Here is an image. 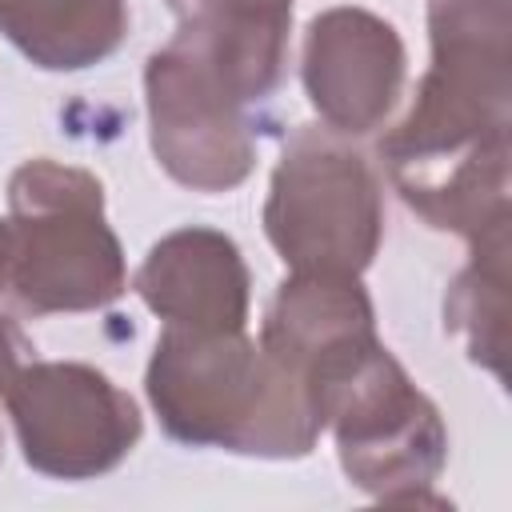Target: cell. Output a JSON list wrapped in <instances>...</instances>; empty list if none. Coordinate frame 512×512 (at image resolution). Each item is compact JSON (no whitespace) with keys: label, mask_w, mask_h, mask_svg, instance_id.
<instances>
[{"label":"cell","mask_w":512,"mask_h":512,"mask_svg":"<svg viewBox=\"0 0 512 512\" xmlns=\"http://www.w3.org/2000/svg\"><path fill=\"white\" fill-rule=\"evenodd\" d=\"M144 392L160 428L188 448L300 460L324 432L300 376L272 360L244 328L164 324L144 368Z\"/></svg>","instance_id":"1"},{"label":"cell","mask_w":512,"mask_h":512,"mask_svg":"<svg viewBox=\"0 0 512 512\" xmlns=\"http://www.w3.org/2000/svg\"><path fill=\"white\" fill-rule=\"evenodd\" d=\"M320 428L336 436V456L352 488L384 504H436L428 488L448 464V428L440 408L412 384L404 364L360 332L328 348L304 372Z\"/></svg>","instance_id":"2"},{"label":"cell","mask_w":512,"mask_h":512,"mask_svg":"<svg viewBox=\"0 0 512 512\" xmlns=\"http://www.w3.org/2000/svg\"><path fill=\"white\" fill-rule=\"evenodd\" d=\"M128 292L120 236L104 216V184L60 160H28L8 176V268L0 308L20 316L96 312Z\"/></svg>","instance_id":"3"},{"label":"cell","mask_w":512,"mask_h":512,"mask_svg":"<svg viewBox=\"0 0 512 512\" xmlns=\"http://www.w3.org/2000/svg\"><path fill=\"white\" fill-rule=\"evenodd\" d=\"M432 64L380 136L384 168L456 160L512 128V0H428Z\"/></svg>","instance_id":"4"},{"label":"cell","mask_w":512,"mask_h":512,"mask_svg":"<svg viewBox=\"0 0 512 512\" xmlns=\"http://www.w3.org/2000/svg\"><path fill=\"white\" fill-rule=\"evenodd\" d=\"M264 236L292 272L360 276L384 240L372 160L332 128H296L268 180Z\"/></svg>","instance_id":"5"},{"label":"cell","mask_w":512,"mask_h":512,"mask_svg":"<svg viewBox=\"0 0 512 512\" xmlns=\"http://www.w3.org/2000/svg\"><path fill=\"white\" fill-rule=\"evenodd\" d=\"M4 404L24 464L52 480H96L112 472L144 432L136 400L80 360H28Z\"/></svg>","instance_id":"6"},{"label":"cell","mask_w":512,"mask_h":512,"mask_svg":"<svg viewBox=\"0 0 512 512\" xmlns=\"http://www.w3.org/2000/svg\"><path fill=\"white\" fill-rule=\"evenodd\" d=\"M148 144L156 164L192 192H232L256 168L252 108L184 44L168 40L144 64Z\"/></svg>","instance_id":"7"},{"label":"cell","mask_w":512,"mask_h":512,"mask_svg":"<svg viewBox=\"0 0 512 512\" xmlns=\"http://www.w3.org/2000/svg\"><path fill=\"white\" fill-rule=\"evenodd\" d=\"M408 52L392 20L340 4L324 8L304 28L300 80L312 112L340 136L376 132L404 88Z\"/></svg>","instance_id":"8"},{"label":"cell","mask_w":512,"mask_h":512,"mask_svg":"<svg viewBox=\"0 0 512 512\" xmlns=\"http://www.w3.org/2000/svg\"><path fill=\"white\" fill-rule=\"evenodd\" d=\"M136 296L164 324L236 332L248 324V264L240 244L204 224L160 236L132 276Z\"/></svg>","instance_id":"9"},{"label":"cell","mask_w":512,"mask_h":512,"mask_svg":"<svg viewBox=\"0 0 512 512\" xmlns=\"http://www.w3.org/2000/svg\"><path fill=\"white\" fill-rule=\"evenodd\" d=\"M176 36L252 108L284 80L292 0H168Z\"/></svg>","instance_id":"10"},{"label":"cell","mask_w":512,"mask_h":512,"mask_svg":"<svg viewBox=\"0 0 512 512\" xmlns=\"http://www.w3.org/2000/svg\"><path fill=\"white\" fill-rule=\"evenodd\" d=\"M376 312L360 284V276H332V272H292L260 324V348L280 360L292 376H300L312 360L336 348L348 336L372 332Z\"/></svg>","instance_id":"11"},{"label":"cell","mask_w":512,"mask_h":512,"mask_svg":"<svg viewBox=\"0 0 512 512\" xmlns=\"http://www.w3.org/2000/svg\"><path fill=\"white\" fill-rule=\"evenodd\" d=\"M392 188L400 200L436 232H456L468 244L508 228V140L480 144L456 160L424 168H392Z\"/></svg>","instance_id":"12"},{"label":"cell","mask_w":512,"mask_h":512,"mask_svg":"<svg viewBox=\"0 0 512 512\" xmlns=\"http://www.w3.org/2000/svg\"><path fill=\"white\" fill-rule=\"evenodd\" d=\"M0 32L44 72H84L124 44L128 0H0Z\"/></svg>","instance_id":"13"},{"label":"cell","mask_w":512,"mask_h":512,"mask_svg":"<svg viewBox=\"0 0 512 512\" xmlns=\"http://www.w3.org/2000/svg\"><path fill=\"white\" fill-rule=\"evenodd\" d=\"M444 332L472 364L508 380V228L472 240L468 264L444 292Z\"/></svg>","instance_id":"14"},{"label":"cell","mask_w":512,"mask_h":512,"mask_svg":"<svg viewBox=\"0 0 512 512\" xmlns=\"http://www.w3.org/2000/svg\"><path fill=\"white\" fill-rule=\"evenodd\" d=\"M4 268H8V220H0V284H4Z\"/></svg>","instance_id":"15"}]
</instances>
